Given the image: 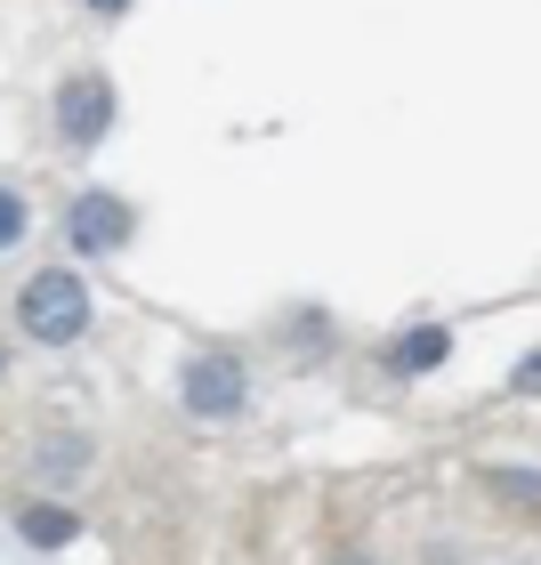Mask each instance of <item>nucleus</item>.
Wrapping results in <instances>:
<instances>
[{
	"mask_svg": "<svg viewBox=\"0 0 541 565\" xmlns=\"http://www.w3.org/2000/svg\"><path fill=\"white\" fill-rule=\"evenodd\" d=\"M89 316H97V299H89V282L73 275V267H33V275L17 282V331L33 348L89 340Z\"/></svg>",
	"mask_w": 541,
	"mask_h": 565,
	"instance_id": "1",
	"label": "nucleus"
},
{
	"mask_svg": "<svg viewBox=\"0 0 541 565\" xmlns=\"http://www.w3.org/2000/svg\"><path fill=\"white\" fill-rule=\"evenodd\" d=\"M396 380H428V372H445L453 364V323H412L389 340V355H380Z\"/></svg>",
	"mask_w": 541,
	"mask_h": 565,
	"instance_id": "5",
	"label": "nucleus"
},
{
	"mask_svg": "<svg viewBox=\"0 0 541 565\" xmlns=\"http://www.w3.org/2000/svg\"><path fill=\"white\" fill-rule=\"evenodd\" d=\"M130 235H138V211L121 194L82 186L65 202V250H73V259H114V250H130Z\"/></svg>",
	"mask_w": 541,
	"mask_h": 565,
	"instance_id": "3",
	"label": "nucleus"
},
{
	"mask_svg": "<svg viewBox=\"0 0 541 565\" xmlns=\"http://www.w3.org/2000/svg\"><path fill=\"white\" fill-rule=\"evenodd\" d=\"M89 9H97V17H121V9H138V0H89Z\"/></svg>",
	"mask_w": 541,
	"mask_h": 565,
	"instance_id": "12",
	"label": "nucleus"
},
{
	"mask_svg": "<svg viewBox=\"0 0 541 565\" xmlns=\"http://www.w3.org/2000/svg\"><path fill=\"white\" fill-rule=\"evenodd\" d=\"M509 396H541V348H526L518 364H509Z\"/></svg>",
	"mask_w": 541,
	"mask_h": 565,
	"instance_id": "9",
	"label": "nucleus"
},
{
	"mask_svg": "<svg viewBox=\"0 0 541 565\" xmlns=\"http://www.w3.org/2000/svg\"><path fill=\"white\" fill-rule=\"evenodd\" d=\"M17 542H24V550H73V542H82V509H65V501H24V509H17Z\"/></svg>",
	"mask_w": 541,
	"mask_h": 565,
	"instance_id": "6",
	"label": "nucleus"
},
{
	"mask_svg": "<svg viewBox=\"0 0 541 565\" xmlns=\"http://www.w3.org/2000/svg\"><path fill=\"white\" fill-rule=\"evenodd\" d=\"M106 130H114V82H106V73H73V82H57V138L73 153H89Z\"/></svg>",
	"mask_w": 541,
	"mask_h": 565,
	"instance_id": "4",
	"label": "nucleus"
},
{
	"mask_svg": "<svg viewBox=\"0 0 541 565\" xmlns=\"http://www.w3.org/2000/svg\"><path fill=\"white\" fill-rule=\"evenodd\" d=\"M24 235H33V202H24L17 186H0V250H17Z\"/></svg>",
	"mask_w": 541,
	"mask_h": 565,
	"instance_id": "8",
	"label": "nucleus"
},
{
	"mask_svg": "<svg viewBox=\"0 0 541 565\" xmlns=\"http://www.w3.org/2000/svg\"><path fill=\"white\" fill-rule=\"evenodd\" d=\"M477 484H485V493H501L509 509H533V518H541V469H533V460H485Z\"/></svg>",
	"mask_w": 541,
	"mask_h": 565,
	"instance_id": "7",
	"label": "nucleus"
},
{
	"mask_svg": "<svg viewBox=\"0 0 541 565\" xmlns=\"http://www.w3.org/2000/svg\"><path fill=\"white\" fill-rule=\"evenodd\" d=\"M41 460H49V469L65 477V469H82V460H89V445H82V436H57V445H49Z\"/></svg>",
	"mask_w": 541,
	"mask_h": 565,
	"instance_id": "10",
	"label": "nucleus"
},
{
	"mask_svg": "<svg viewBox=\"0 0 541 565\" xmlns=\"http://www.w3.org/2000/svg\"><path fill=\"white\" fill-rule=\"evenodd\" d=\"M323 565H380V557H372V550H331Z\"/></svg>",
	"mask_w": 541,
	"mask_h": 565,
	"instance_id": "11",
	"label": "nucleus"
},
{
	"mask_svg": "<svg viewBox=\"0 0 541 565\" xmlns=\"http://www.w3.org/2000/svg\"><path fill=\"white\" fill-rule=\"evenodd\" d=\"M251 404V364L235 348H194L187 364H178V413L202 420V428H226Z\"/></svg>",
	"mask_w": 541,
	"mask_h": 565,
	"instance_id": "2",
	"label": "nucleus"
}]
</instances>
